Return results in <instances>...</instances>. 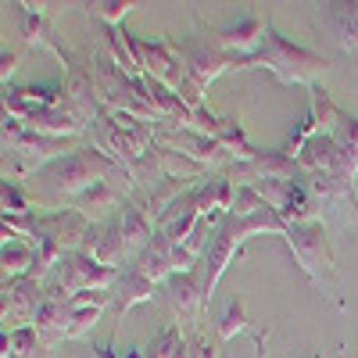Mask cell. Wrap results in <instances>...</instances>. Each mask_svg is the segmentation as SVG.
Listing matches in <instances>:
<instances>
[{
    "label": "cell",
    "instance_id": "obj_1",
    "mask_svg": "<svg viewBox=\"0 0 358 358\" xmlns=\"http://www.w3.org/2000/svg\"><path fill=\"white\" fill-rule=\"evenodd\" d=\"M111 169H122L118 162H111L104 151H97L94 143H83L76 147L72 155L50 162L40 176H36V204L40 208H50V212H57V208H72V201L79 194H86L94 183H101V179H108Z\"/></svg>",
    "mask_w": 358,
    "mask_h": 358
},
{
    "label": "cell",
    "instance_id": "obj_2",
    "mask_svg": "<svg viewBox=\"0 0 358 358\" xmlns=\"http://www.w3.org/2000/svg\"><path fill=\"white\" fill-rule=\"evenodd\" d=\"M283 241L290 244L294 251V262L301 265V273L330 297L337 308H348V301L341 297V276H337V258H334V248L326 241V226L322 219L315 222H305V226H287V236Z\"/></svg>",
    "mask_w": 358,
    "mask_h": 358
},
{
    "label": "cell",
    "instance_id": "obj_3",
    "mask_svg": "<svg viewBox=\"0 0 358 358\" xmlns=\"http://www.w3.org/2000/svg\"><path fill=\"white\" fill-rule=\"evenodd\" d=\"M248 69H268L280 83H297V86H315V79L322 72H330L334 65L326 62L322 54L290 43L283 33H276L268 25V33L262 40V47L248 57Z\"/></svg>",
    "mask_w": 358,
    "mask_h": 358
},
{
    "label": "cell",
    "instance_id": "obj_4",
    "mask_svg": "<svg viewBox=\"0 0 358 358\" xmlns=\"http://www.w3.org/2000/svg\"><path fill=\"white\" fill-rule=\"evenodd\" d=\"M172 50L179 54L187 76L197 83V86H212L222 72H233V69H248V57H236L229 50H222L219 43H212L208 36H179L172 40Z\"/></svg>",
    "mask_w": 358,
    "mask_h": 358
},
{
    "label": "cell",
    "instance_id": "obj_5",
    "mask_svg": "<svg viewBox=\"0 0 358 358\" xmlns=\"http://www.w3.org/2000/svg\"><path fill=\"white\" fill-rule=\"evenodd\" d=\"M118 273H122V268L101 265V262H94L90 255H83V251H69L62 262H57L50 280L57 287H65L69 294H79V290H115Z\"/></svg>",
    "mask_w": 358,
    "mask_h": 358
},
{
    "label": "cell",
    "instance_id": "obj_6",
    "mask_svg": "<svg viewBox=\"0 0 358 358\" xmlns=\"http://www.w3.org/2000/svg\"><path fill=\"white\" fill-rule=\"evenodd\" d=\"M129 43L136 50V62H140L143 76L165 83L169 90H179V83L187 79V69H183V62H179V54L172 50V40H147V36L129 33Z\"/></svg>",
    "mask_w": 358,
    "mask_h": 358
},
{
    "label": "cell",
    "instance_id": "obj_7",
    "mask_svg": "<svg viewBox=\"0 0 358 358\" xmlns=\"http://www.w3.org/2000/svg\"><path fill=\"white\" fill-rule=\"evenodd\" d=\"M47 297V283L33 280V276H18V280H4V330H22L33 326L36 312Z\"/></svg>",
    "mask_w": 358,
    "mask_h": 358
},
{
    "label": "cell",
    "instance_id": "obj_8",
    "mask_svg": "<svg viewBox=\"0 0 358 358\" xmlns=\"http://www.w3.org/2000/svg\"><path fill=\"white\" fill-rule=\"evenodd\" d=\"M79 251L90 255L94 262H101V265H111V268H118V262L126 265V262L133 258L118 215H111V219H104V222H94V226H90V233H86V241H83Z\"/></svg>",
    "mask_w": 358,
    "mask_h": 358
},
{
    "label": "cell",
    "instance_id": "obj_9",
    "mask_svg": "<svg viewBox=\"0 0 358 358\" xmlns=\"http://www.w3.org/2000/svg\"><path fill=\"white\" fill-rule=\"evenodd\" d=\"M268 25H273V22H262L258 15H244L241 22L229 25V29H208V25H201V29H204V36L212 43H219L222 50H229L236 57H251L262 47Z\"/></svg>",
    "mask_w": 358,
    "mask_h": 358
},
{
    "label": "cell",
    "instance_id": "obj_10",
    "mask_svg": "<svg viewBox=\"0 0 358 358\" xmlns=\"http://www.w3.org/2000/svg\"><path fill=\"white\" fill-rule=\"evenodd\" d=\"M162 294H165L169 312L179 315V319H197V315L204 312V305H208L197 268H190V273H172V276L162 283Z\"/></svg>",
    "mask_w": 358,
    "mask_h": 358
},
{
    "label": "cell",
    "instance_id": "obj_11",
    "mask_svg": "<svg viewBox=\"0 0 358 358\" xmlns=\"http://www.w3.org/2000/svg\"><path fill=\"white\" fill-rule=\"evenodd\" d=\"M22 36H25V43H33V47H40V50H50V54H54L65 69L76 62V54H72V50H65L62 43H57L54 25L47 22L43 4H22Z\"/></svg>",
    "mask_w": 358,
    "mask_h": 358
},
{
    "label": "cell",
    "instance_id": "obj_12",
    "mask_svg": "<svg viewBox=\"0 0 358 358\" xmlns=\"http://www.w3.org/2000/svg\"><path fill=\"white\" fill-rule=\"evenodd\" d=\"M118 222H122V233H126V244H129V251L133 255H140L147 244L155 241V233H158V226L147 219V212L140 208V201L136 197H126L122 201V208H118Z\"/></svg>",
    "mask_w": 358,
    "mask_h": 358
},
{
    "label": "cell",
    "instance_id": "obj_13",
    "mask_svg": "<svg viewBox=\"0 0 358 358\" xmlns=\"http://www.w3.org/2000/svg\"><path fill=\"white\" fill-rule=\"evenodd\" d=\"M108 305H72L69 301V312H65V322H62V334H57V344L62 341H83L97 330V322L104 315Z\"/></svg>",
    "mask_w": 358,
    "mask_h": 358
},
{
    "label": "cell",
    "instance_id": "obj_14",
    "mask_svg": "<svg viewBox=\"0 0 358 358\" xmlns=\"http://www.w3.org/2000/svg\"><path fill=\"white\" fill-rule=\"evenodd\" d=\"M0 262H4V280H18L33 273V262H36V248L22 241V236H8L4 233V251H0Z\"/></svg>",
    "mask_w": 358,
    "mask_h": 358
},
{
    "label": "cell",
    "instance_id": "obj_15",
    "mask_svg": "<svg viewBox=\"0 0 358 358\" xmlns=\"http://www.w3.org/2000/svg\"><path fill=\"white\" fill-rule=\"evenodd\" d=\"M215 140L226 147V151H229L236 162H251V158L258 155V147L248 140V133H244V126H241V118H233V115H219Z\"/></svg>",
    "mask_w": 358,
    "mask_h": 358
},
{
    "label": "cell",
    "instance_id": "obj_16",
    "mask_svg": "<svg viewBox=\"0 0 358 358\" xmlns=\"http://www.w3.org/2000/svg\"><path fill=\"white\" fill-rule=\"evenodd\" d=\"M147 358H190V337L179 330V322H169L158 330L151 348H143Z\"/></svg>",
    "mask_w": 358,
    "mask_h": 358
},
{
    "label": "cell",
    "instance_id": "obj_17",
    "mask_svg": "<svg viewBox=\"0 0 358 358\" xmlns=\"http://www.w3.org/2000/svg\"><path fill=\"white\" fill-rule=\"evenodd\" d=\"M4 351V358H36V351H43V355H50L47 348H43V337H40V330L36 326H22V330H4V344H0Z\"/></svg>",
    "mask_w": 358,
    "mask_h": 358
},
{
    "label": "cell",
    "instance_id": "obj_18",
    "mask_svg": "<svg viewBox=\"0 0 358 358\" xmlns=\"http://www.w3.org/2000/svg\"><path fill=\"white\" fill-rule=\"evenodd\" d=\"M215 334H219L222 341H233V337H241V334L255 337V326H251V319H248V305H244L241 294H236L233 301H229V308L215 319Z\"/></svg>",
    "mask_w": 358,
    "mask_h": 358
},
{
    "label": "cell",
    "instance_id": "obj_19",
    "mask_svg": "<svg viewBox=\"0 0 358 358\" xmlns=\"http://www.w3.org/2000/svg\"><path fill=\"white\" fill-rule=\"evenodd\" d=\"M337 40L348 54H358V0L355 4H330Z\"/></svg>",
    "mask_w": 358,
    "mask_h": 358
},
{
    "label": "cell",
    "instance_id": "obj_20",
    "mask_svg": "<svg viewBox=\"0 0 358 358\" xmlns=\"http://www.w3.org/2000/svg\"><path fill=\"white\" fill-rule=\"evenodd\" d=\"M0 201H4V215H11V219L33 215V197H29V190H22V183L4 179V187H0Z\"/></svg>",
    "mask_w": 358,
    "mask_h": 358
},
{
    "label": "cell",
    "instance_id": "obj_21",
    "mask_svg": "<svg viewBox=\"0 0 358 358\" xmlns=\"http://www.w3.org/2000/svg\"><path fill=\"white\" fill-rule=\"evenodd\" d=\"M136 4H129V0H108V4H86V11L94 15L97 22H104L108 29H118L126 22V15L133 11Z\"/></svg>",
    "mask_w": 358,
    "mask_h": 358
},
{
    "label": "cell",
    "instance_id": "obj_22",
    "mask_svg": "<svg viewBox=\"0 0 358 358\" xmlns=\"http://www.w3.org/2000/svg\"><path fill=\"white\" fill-rule=\"evenodd\" d=\"M115 341H118V337H111L108 344H94V358H147V355H143V348L118 351V348H115Z\"/></svg>",
    "mask_w": 358,
    "mask_h": 358
},
{
    "label": "cell",
    "instance_id": "obj_23",
    "mask_svg": "<svg viewBox=\"0 0 358 358\" xmlns=\"http://www.w3.org/2000/svg\"><path fill=\"white\" fill-rule=\"evenodd\" d=\"M190 358H219V351L204 334H194L190 337Z\"/></svg>",
    "mask_w": 358,
    "mask_h": 358
},
{
    "label": "cell",
    "instance_id": "obj_24",
    "mask_svg": "<svg viewBox=\"0 0 358 358\" xmlns=\"http://www.w3.org/2000/svg\"><path fill=\"white\" fill-rule=\"evenodd\" d=\"M15 69H18V54L15 50H4V54H0V79H4V86L15 76Z\"/></svg>",
    "mask_w": 358,
    "mask_h": 358
},
{
    "label": "cell",
    "instance_id": "obj_25",
    "mask_svg": "<svg viewBox=\"0 0 358 358\" xmlns=\"http://www.w3.org/2000/svg\"><path fill=\"white\" fill-rule=\"evenodd\" d=\"M312 358H322V351H315V355H312Z\"/></svg>",
    "mask_w": 358,
    "mask_h": 358
}]
</instances>
